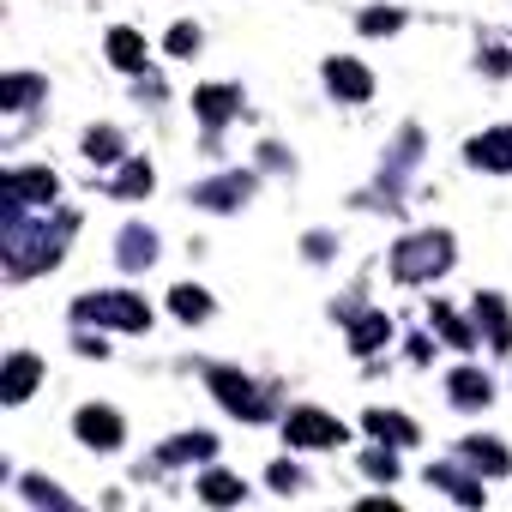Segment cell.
<instances>
[{
    "instance_id": "6da1fadb",
    "label": "cell",
    "mask_w": 512,
    "mask_h": 512,
    "mask_svg": "<svg viewBox=\"0 0 512 512\" xmlns=\"http://www.w3.org/2000/svg\"><path fill=\"white\" fill-rule=\"evenodd\" d=\"M73 314H79L85 326H115V332H145V326H151V308H145L139 296H127V290H115V296H85Z\"/></svg>"
},
{
    "instance_id": "7a4b0ae2",
    "label": "cell",
    "mask_w": 512,
    "mask_h": 512,
    "mask_svg": "<svg viewBox=\"0 0 512 512\" xmlns=\"http://www.w3.org/2000/svg\"><path fill=\"white\" fill-rule=\"evenodd\" d=\"M446 260H452V235H410V241L392 253V272H398L404 284H422V278H434Z\"/></svg>"
},
{
    "instance_id": "3957f363",
    "label": "cell",
    "mask_w": 512,
    "mask_h": 512,
    "mask_svg": "<svg viewBox=\"0 0 512 512\" xmlns=\"http://www.w3.org/2000/svg\"><path fill=\"white\" fill-rule=\"evenodd\" d=\"M284 434H290V446H344V422L326 410H290Z\"/></svg>"
},
{
    "instance_id": "277c9868",
    "label": "cell",
    "mask_w": 512,
    "mask_h": 512,
    "mask_svg": "<svg viewBox=\"0 0 512 512\" xmlns=\"http://www.w3.org/2000/svg\"><path fill=\"white\" fill-rule=\"evenodd\" d=\"M211 392L235 410V416H247V422H260L266 416V404H260V392H253L241 374H229V368H211Z\"/></svg>"
},
{
    "instance_id": "5b68a950",
    "label": "cell",
    "mask_w": 512,
    "mask_h": 512,
    "mask_svg": "<svg viewBox=\"0 0 512 512\" xmlns=\"http://www.w3.org/2000/svg\"><path fill=\"white\" fill-rule=\"evenodd\" d=\"M464 157H470V163H482V169H494V175H512V127H494V133L470 139V145H464Z\"/></svg>"
},
{
    "instance_id": "8992f818",
    "label": "cell",
    "mask_w": 512,
    "mask_h": 512,
    "mask_svg": "<svg viewBox=\"0 0 512 512\" xmlns=\"http://www.w3.org/2000/svg\"><path fill=\"white\" fill-rule=\"evenodd\" d=\"M73 428H79V440H85V446H121V416H115L109 404H85Z\"/></svg>"
},
{
    "instance_id": "52a82bcc",
    "label": "cell",
    "mask_w": 512,
    "mask_h": 512,
    "mask_svg": "<svg viewBox=\"0 0 512 512\" xmlns=\"http://www.w3.org/2000/svg\"><path fill=\"white\" fill-rule=\"evenodd\" d=\"M55 199V175L49 169H19L7 175V205H49Z\"/></svg>"
},
{
    "instance_id": "ba28073f",
    "label": "cell",
    "mask_w": 512,
    "mask_h": 512,
    "mask_svg": "<svg viewBox=\"0 0 512 512\" xmlns=\"http://www.w3.org/2000/svg\"><path fill=\"white\" fill-rule=\"evenodd\" d=\"M37 380H43V362L19 350V356L7 362V380H0V398H7V404H25V398L37 392Z\"/></svg>"
},
{
    "instance_id": "9c48e42d",
    "label": "cell",
    "mask_w": 512,
    "mask_h": 512,
    "mask_svg": "<svg viewBox=\"0 0 512 512\" xmlns=\"http://www.w3.org/2000/svg\"><path fill=\"white\" fill-rule=\"evenodd\" d=\"M326 79H332V91H338V97H350V103L374 97V79H368V67H362V61H332V67H326Z\"/></svg>"
},
{
    "instance_id": "30bf717a",
    "label": "cell",
    "mask_w": 512,
    "mask_h": 512,
    "mask_svg": "<svg viewBox=\"0 0 512 512\" xmlns=\"http://www.w3.org/2000/svg\"><path fill=\"white\" fill-rule=\"evenodd\" d=\"M193 109H199L211 127H223V121L241 109V91H229V85H211V91H199V97H193Z\"/></svg>"
},
{
    "instance_id": "8fae6325",
    "label": "cell",
    "mask_w": 512,
    "mask_h": 512,
    "mask_svg": "<svg viewBox=\"0 0 512 512\" xmlns=\"http://www.w3.org/2000/svg\"><path fill=\"white\" fill-rule=\"evenodd\" d=\"M476 320L488 326L494 350H506V344H512V320H506V302H500V296H476Z\"/></svg>"
},
{
    "instance_id": "7c38bea8",
    "label": "cell",
    "mask_w": 512,
    "mask_h": 512,
    "mask_svg": "<svg viewBox=\"0 0 512 512\" xmlns=\"http://www.w3.org/2000/svg\"><path fill=\"white\" fill-rule=\"evenodd\" d=\"M368 434L386 440V446H410V440H416V422H404V416H392V410H368Z\"/></svg>"
},
{
    "instance_id": "4fadbf2b",
    "label": "cell",
    "mask_w": 512,
    "mask_h": 512,
    "mask_svg": "<svg viewBox=\"0 0 512 512\" xmlns=\"http://www.w3.org/2000/svg\"><path fill=\"white\" fill-rule=\"evenodd\" d=\"M109 61L115 67H145V43H139V31H109Z\"/></svg>"
},
{
    "instance_id": "5bb4252c",
    "label": "cell",
    "mask_w": 512,
    "mask_h": 512,
    "mask_svg": "<svg viewBox=\"0 0 512 512\" xmlns=\"http://www.w3.org/2000/svg\"><path fill=\"white\" fill-rule=\"evenodd\" d=\"M386 332H392V326H386V314H362V320L350 326V350H356V356H368L374 344H386Z\"/></svg>"
},
{
    "instance_id": "9a60e30c",
    "label": "cell",
    "mask_w": 512,
    "mask_h": 512,
    "mask_svg": "<svg viewBox=\"0 0 512 512\" xmlns=\"http://www.w3.org/2000/svg\"><path fill=\"white\" fill-rule=\"evenodd\" d=\"M169 308H175L181 320H205V314H211V296L193 290V284H175V290H169Z\"/></svg>"
},
{
    "instance_id": "2e32d148",
    "label": "cell",
    "mask_w": 512,
    "mask_h": 512,
    "mask_svg": "<svg viewBox=\"0 0 512 512\" xmlns=\"http://www.w3.org/2000/svg\"><path fill=\"white\" fill-rule=\"evenodd\" d=\"M452 398H458V404H488V380H482L476 368H458V374H452Z\"/></svg>"
},
{
    "instance_id": "e0dca14e",
    "label": "cell",
    "mask_w": 512,
    "mask_h": 512,
    "mask_svg": "<svg viewBox=\"0 0 512 512\" xmlns=\"http://www.w3.org/2000/svg\"><path fill=\"white\" fill-rule=\"evenodd\" d=\"M464 452L476 458V470H488V476H500L506 470V446L500 440H464Z\"/></svg>"
},
{
    "instance_id": "ac0fdd59",
    "label": "cell",
    "mask_w": 512,
    "mask_h": 512,
    "mask_svg": "<svg viewBox=\"0 0 512 512\" xmlns=\"http://www.w3.org/2000/svg\"><path fill=\"white\" fill-rule=\"evenodd\" d=\"M199 500H211V506H229V500H241V482H235V476H223V470H211V476L199 482Z\"/></svg>"
},
{
    "instance_id": "d6986e66",
    "label": "cell",
    "mask_w": 512,
    "mask_h": 512,
    "mask_svg": "<svg viewBox=\"0 0 512 512\" xmlns=\"http://www.w3.org/2000/svg\"><path fill=\"white\" fill-rule=\"evenodd\" d=\"M428 482H440V488H446V494H458L464 506H476V500H482V488H476L470 476H458V470H428Z\"/></svg>"
},
{
    "instance_id": "ffe728a7",
    "label": "cell",
    "mask_w": 512,
    "mask_h": 512,
    "mask_svg": "<svg viewBox=\"0 0 512 512\" xmlns=\"http://www.w3.org/2000/svg\"><path fill=\"white\" fill-rule=\"evenodd\" d=\"M434 326H440V332H446V344H458V350H470V338H476V332H470L452 308H434Z\"/></svg>"
},
{
    "instance_id": "44dd1931",
    "label": "cell",
    "mask_w": 512,
    "mask_h": 512,
    "mask_svg": "<svg viewBox=\"0 0 512 512\" xmlns=\"http://www.w3.org/2000/svg\"><path fill=\"white\" fill-rule=\"evenodd\" d=\"M157 458H163V464H169V458H211V434H187V440H175V446H163Z\"/></svg>"
},
{
    "instance_id": "7402d4cb",
    "label": "cell",
    "mask_w": 512,
    "mask_h": 512,
    "mask_svg": "<svg viewBox=\"0 0 512 512\" xmlns=\"http://www.w3.org/2000/svg\"><path fill=\"white\" fill-rule=\"evenodd\" d=\"M115 193H127V199H133V193H151V163H127L121 181H115Z\"/></svg>"
},
{
    "instance_id": "603a6c76",
    "label": "cell",
    "mask_w": 512,
    "mask_h": 512,
    "mask_svg": "<svg viewBox=\"0 0 512 512\" xmlns=\"http://www.w3.org/2000/svg\"><path fill=\"white\" fill-rule=\"evenodd\" d=\"M398 25H404V13H392V7H386V13H362V31H368V37H392Z\"/></svg>"
},
{
    "instance_id": "cb8c5ba5",
    "label": "cell",
    "mask_w": 512,
    "mask_h": 512,
    "mask_svg": "<svg viewBox=\"0 0 512 512\" xmlns=\"http://www.w3.org/2000/svg\"><path fill=\"white\" fill-rule=\"evenodd\" d=\"M115 151H121V139H115L109 127H103V133H85V157H97V163H109Z\"/></svg>"
},
{
    "instance_id": "d4e9b609",
    "label": "cell",
    "mask_w": 512,
    "mask_h": 512,
    "mask_svg": "<svg viewBox=\"0 0 512 512\" xmlns=\"http://www.w3.org/2000/svg\"><path fill=\"white\" fill-rule=\"evenodd\" d=\"M241 193H247V181H241V175H235V181H223V187H199V199H205V205H235Z\"/></svg>"
},
{
    "instance_id": "484cf974",
    "label": "cell",
    "mask_w": 512,
    "mask_h": 512,
    "mask_svg": "<svg viewBox=\"0 0 512 512\" xmlns=\"http://www.w3.org/2000/svg\"><path fill=\"white\" fill-rule=\"evenodd\" d=\"M31 97H37V79H25V73H13V79H7V109H25Z\"/></svg>"
},
{
    "instance_id": "4316f807",
    "label": "cell",
    "mask_w": 512,
    "mask_h": 512,
    "mask_svg": "<svg viewBox=\"0 0 512 512\" xmlns=\"http://www.w3.org/2000/svg\"><path fill=\"white\" fill-rule=\"evenodd\" d=\"M362 470H368L374 482H392V476H398V464H392V452H368V458H362Z\"/></svg>"
},
{
    "instance_id": "83f0119b",
    "label": "cell",
    "mask_w": 512,
    "mask_h": 512,
    "mask_svg": "<svg viewBox=\"0 0 512 512\" xmlns=\"http://www.w3.org/2000/svg\"><path fill=\"white\" fill-rule=\"evenodd\" d=\"M193 49H199V31L193 25H175L169 31V55H193Z\"/></svg>"
}]
</instances>
